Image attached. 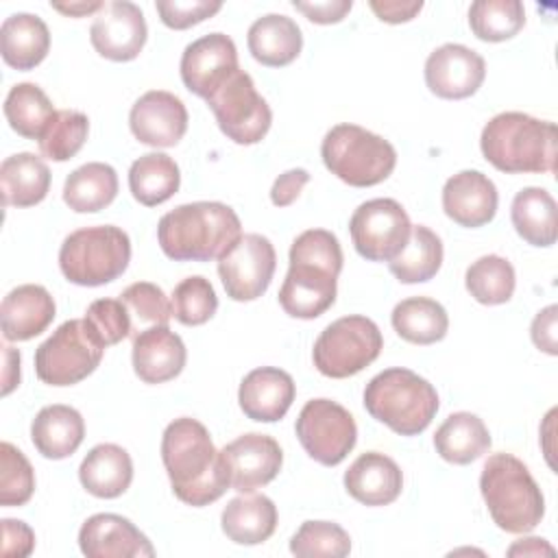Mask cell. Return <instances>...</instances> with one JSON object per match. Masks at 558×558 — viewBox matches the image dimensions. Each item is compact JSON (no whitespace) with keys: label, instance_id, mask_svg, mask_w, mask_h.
I'll return each instance as SVG.
<instances>
[{"label":"cell","instance_id":"9a60e30c","mask_svg":"<svg viewBox=\"0 0 558 558\" xmlns=\"http://www.w3.org/2000/svg\"><path fill=\"white\" fill-rule=\"evenodd\" d=\"M179 70L183 85L207 100L240 70L238 48L225 33L203 35L185 46Z\"/></svg>","mask_w":558,"mask_h":558},{"label":"cell","instance_id":"5bb4252c","mask_svg":"<svg viewBox=\"0 0 558 558\" xmlns=\"http://www.w3.org/2000/svg\"><path fill=\"white\" fill-rule=\"evenodd\" d=\"M340 270L331 264L290 257V268L279 290V305L292 318H318L336 301Z\"/></svg>","mask_w":558,"mask_h":558},{"label":"cell","instance_id":"ac0fdd59","mask_svg":"<svg viewBox=\"0 0 558 558\" xmlns=\"http://www.w3.org/2000/svg\"><path fill=\"white\" fill-rule=\"evenodd\" d=\"M231 488L238 493H253L277 477L283 464V451L272 436L244 434L220 449Z\"/></svg>","mask_w":558,"mask_h":558},{"label":"cell","instance_id":"9c48e42d","mask_svg":"<svg viewBox=\"0 0 558 558\" xmlns=\"http://www.w3.org/2000/svg\"><path fill=\"white\" fill-rule=\"evenodd\" d=\"M105 349L85 318L65 320L37 347L35 373L48 386H74L96 371Z\"/></svg>","mask_w":558,"mask_h":558},{"label":"cell","instance_id":"277c9868","mask_svg":"<svg viewBox=\"0 0 558 558\" xmlns=\"http://www.w3.org/2000/svg\"><path fill=\"white\" fill-rule=\"evenodd\" d=\"M480 490L499 530L532 532L543 514L545 499L527 466L512 453H493L482 466Z\"/></svg>","mask_w":558,"mask_h":558},{"label":"cell","instance_id":"8992f818","mask_svg":"<svg viewBox=\"0 0 558 558\" xmlns=\"http://www.w3.org/2000/svg\"><path fill=\"white\" fill-rule=\"evenodd\" d=\"M320 157L331 174L353 187L377 185L397 166V150L388 140L349 122L325 133Z\"/></svg>","mask_w":558,"mask_h":558},{"label":"cell","instance_id":"7402d4cb","mask_svg":"<svg viewBox=\"0 0 558 558\" xmlns=\"http://www.w3.org/2000/svg\"><path fill=\"white\" fill-rule=\"evenodd\" d=\"M296 388L290 373L275 366H259L244 375L238 401L251 421L275 423L286 416L294 401Z\"/></svg>","mask_w":558,"mask_h":558},{"label":"cell","instance_id":"e0dca14e","mask_svg":"<svg viewBox=\"0 0 558 558\" xmlns=\"http://www.w3.org/2000/svg\"><path fill=\"white\" fill-rule=\"evenodd\" d=\"M486 76V63L480 52L462 44H442L425 61V83L432 94L445 100L473 96Z\"/></svg>","mask_w":558,"mask_h":558},{"label":"cell","instance_id":"681fc988","mask_svg":"<svg viewBox=\"0 0 558 558\" xmlns=\"http://www.w3.org/2000/svg\"><path fill=\"white\" fill-rule=\"evenodd\" d=\"M292 7L301 11L310 22L314 24H336L344 20V15L351 11V0H314V2H301L294 0Z\"/></svg>","mask_w":558,"mask_h":558},{"label":"cell","instance_id":"bcb514c9","mask_svg":"<svg viewBox=\"0 0 558 558\" xmlns=\"http://www.w3.org/2000/svg\"><path fill=\"white\" fill-rule=\"evenodd\" d=\"M83 318L105 347L131 336V316L120 299H96Z\"/></svg>","mask_w":558,"mask_h":558},{"label":"cell","instance_id":"ba28073f","mask_svg":"<svg viewBox=\"0 0 558 558\" xmlns=\"http://www.w3.org/2000/svg\"><path fill=\"white\" fill-rule=\"evenodd\" d=\"M384 347L379 327L360 314L342 316L327 325L314 342L312 360L318 373L331 379L357 375L373 364Z\"/></svg>","mask_w":558,"mask_h":558},{"label":"cell","instance_id":"603a6c76","mask_svg":"<svg viewBox=\"0 0 558 558\" xmlns=\"http://www.w3.org/2000/svg\"><path fill=\"white\" fill-rule=\"evenodd\" d=\"M54 312V299L44 286L24 283L13 288L0 305L4 340L22 342L39 336L52 323Z\"/></svg>","mask_w":558,"mask_h":558},{"label":"cell","instance_id":"83f0119b","mask_svg":"<svg viewBox=\"0 0 558 558\" xmlns=\"http://www.w3.org/2000/svg\"><path fill=\"white\" fill-rule=\"evenodd\" d=\"M246 44L253 59L262 65L283 68L299 57L303 48V35L292 17L268 13L251 24Z\"/></svg>","mask_w":558,"mask_h":558},{"label":"cell","instance_id":"44dd1931","mask_svg":"<svg viewBox=\"0 0 558 558\" xmlns=\"http://www.w3.org/2000/svg\"><path fill=\"white\" fill-rule=\"evenodd\" d=\"M499 194L495 183L480 170H462L442 187V209L460 227H482L497 214Z\"/></svg>","mask_w":558,"mask_h":558},{"label":"cell","instance_id":"f546056e","mask_svg":"<svg viewBox=\"0 0 558 558\" xmlns=\"http://www.w3.org/2000/svg\"><path fill=\"white\" fill-rule=\"evenodd\" d=\"M222 532L238 545H259L277 530V506L266 495L233 497L220 514Z\"/></svg>","mask_w":558,"mask_h":558},{"label":"cell","instance_id":"d4e9b609","mask_svg":"<svg viewBox=\"0 0 558 558\" xmlns=\"http://www.w3.org/2000/svg\"><path fill=\"white\" fill-rule=\"evenodd\" d=\"M347 493L364 506H388L403 488L399 464L379 451H366L344 473Z\"/></svg>","mask_w":558,"mask_h":558},{"label":"cell","instance_id":"484cf974","mask_svg":"<svg viewBox=\"0 0 558 558\" xmlns=\"http://www.w3.org/2000/svg\"><path fill=\"white\" fill-rule=\"evenodd\" d=\"M85 438V421L78 410L54 403L37 412L31 423V440L35 449L48 460H63L72 456Z\"/></svg>","mask_w":558,"mask_h":558},{"label":"cell","instance_id":"2e32d148","mask_svg":"<svg viewBox=\"0 0 558 558\" xmlns=\"http://www.w3.org/2000/svg\"><path fill=\"white\" fill-rule=\"evenodd\" d=\"M146 37L144 13L129 0L105 2L89 28L94 50L109 61H133L142 52Z\"/></svg>","mask_w":558,"mask_h":558},{"label":"cell","instance_id":"4fadbf2b","mask_svg":"<svg viewBox=\"0 0 558 558\" xmlns=\"http://www.w3.org/2000/svg\"><path fill=\"white\" fill-rule=\"evenodd\" d=\"M277 253L266 235L244 233L218 259V275L225 292L233 301L259 299L275 275Z\"/></svg>","mask_w":558,"mask_h":558},{"label":"cell","instance_id":"3957f363","mask_svg":"<svg viewBox=\"0 0 558 558\" xmlns=\"http://www.w3.org/2000/svg\"><path fill=\"white\" fill-rule=\"evenodd\" d=\"M482 155L506 174L556 172V124L521 111H504L486 122L480 137Z\"/></svg>","mask_w":558,"mask_h":558},{"label":"cell","instance_id":"c3c4849f","mask_svg":"<svg viewBox=\"0 0 558 558\" xmlns=\"http://www.w3.org/2000/svg\"><path fill=\"white\" fill-rule=\"evenodd\" d=\"M2 556L24 558L35 549V532L17 519H2Z\"/></svg>","mask_w":558,"mask_h":558},{"label":"cell","instance_id":"7c38bea8","mask_svg":"<svg viewBox=\"0 0 558 558\" xmlns=\"http://www.w3.org/2000/svg\"><path fill=\"white\" fill-rule=\"evenodd\" d=\"M410 231L412 222L395 198L366 201L349 220L353 246L368 262H392L405 248Z\"/></svg>","mask_w":558,"mask_h":558},{"label":"cell","instance_id":"4316f807","mask_svg":"<svg viewBox=\"0 0 558 558\" xmlns=\"http://www.w3.org/2000/svg\"><path fill=\"white\" fill-rule=\"evenodd\" d=\"M83 488L100 499L120 497L133 482V462L126 449L113 442H102L89 449L78 466Z\"/></svg>","mask_w":558,"mask_h":558},{"label":"cell","instance_id":"f1b7e54d","mask_svg":"<svg viewBox=\"0 0 558 558\" xmlns=\"http://www.w3.org/2000/svg\"><path fill=\"white\" fill-rule=\"evenodd\" d=\"M50 50V31L46 22L33 13H13L0 26V52L7 65L15 70H33Z\"/></svg>","mask_w":558,"mask_h":558},{"label":"cell","instance_id":"f5cc1de1","mask_svg":"<svg viewBox=\"0 0 558 558\" xmlns=\"http://www.w3.org/2000/svg\"><path fill=\"white\" fill-rule=\"evenodd\" d=\"M368 7L381 22L401 24L410 22L423 9V0H371Z\"/></svg>","mask_w":558,"mask_h":558},{"label":"cell","instance_id":"60d3db41","mask_svg":"<svg viewBox=\"0 0 558 558\" xmlns=\"http://www.w3.org/2000/svg\"><path fill=\"white\" fill-rule=\"evenodd\" d=\"M120 301L131 316V333L135 336L150 327H166L172 318V303L163 290L150 281L131 283L122 290Z\"/></svg>","mask_w":558,"mask_h":558},{"label":"cell","instance_id":"f35d334b","mask_svg":"<svg viewBox=\"0 0 558 558\" xmlns=\"http://www.w3.org/2000/svg\"><path fill=\"white\" fill-rule=\"evenodd\" d=\"M464 286L469 294L482 305L508 303L517 286L514 268L501 255H482L466 268Z\"/></svg>","mask_w":558,"mask_h":558},{"label":"cell","instance_id":"d6a6232c","mask_svg":"<svg viewBox=\"0 0 558 558\" xmlns=\"http://www.w3.org/2000/svg\"><path fill=\"white\" fill-rule=\"evenodd\" d=\"M510 218L517 233L532 246H551L558 238L556 201L543 187H523L514 194Z\"/></svg>","mask_w":558,"mask_h":558},{"label":"cell","instance_id":"30bf717a","mask_svg":"<svg viewBox=\"0 0 558 558\" xmlns=\"http://www.w3.org/2000/svg\"><path fill=\"white\" fill-rule=\"evenodd\" d=\"M207 105L218 129L240 146L262 142L272 122L268 102L257 94L251 74L244 70H238L225 85H220L207 98Z\"/></svg>","mask_w":558,"mask_h":558},{"label":"cell","instance_id":"f907efd6","mask_svg":"<svg viewBox=\"0 0 558 558\" xmlns=\"http://www.w3.org/2000/svg\"><path fill=\"white\" fill-rule=\"evenodd\" d=\"M310 181V172L305 168H292L286 170L283 174H279L270 187V201L275 207H288L292 205L299 194L303 192V187Z\"/></svg>","mask_w":558,"mask_h":558},{"label":"cell","instance_id":"ee69618b","mask_svg":"<svg viewBox=\"0 0 558 558\" xmlns=\"http://www.w3.org/2000/svg\"><path fill=\"white\" fill-rule=\"evenodd\" d=\"M172 316L187 327L207 323L218 310V296L209 279L194 275L177 283L172 292Z\"/></svg>","mask_w":558,"mask_h":558},{"label":"cell","instance_id":"52a82bcc","mask_svg":"<svg viewBox=\"0 0 558 558\" xmlns=\"http://www.w3.org/2000/svg\"><path fill=\"white\" fill-rule=\"evenodd\" d=\"M131 262V240L116 225L72 231L59 248V268L70 283L105 286L118 279Z\"/></svg>","mask_w":558,"mask_h":558},{"label":"cell","instance_id":"ffe728a7","mask_svg":"<svg viewBox=\"0 0 558 558\" xmlns=\"http://www.w3.org/2000/svg\"><path fill=\"white\" fill-rule=\"evenodd\" d=\"M78 547L87 558H150L155 547L126 517L98 512L78 530Z\"/></svg>","mask_w":558,"mask_h":558},{"label":"cell","instance_id":"ab89813d","mask_svg":"<svg viewBox=\"0 0 558 558\" xmlns=\"http://www.w3.org/2000/svg\"><path fill=\"white\" fill-rule=\"evenodd\" d=\"M525 24V9L519 0H475L469 7V26L482 41H506Z\"/></svg>","mask_w":558,"mask_h":558},{"label":"cell","instance_id":"d6986e66","mask_svg":"<svg viewBox=\"0 0 558 558\" xmlns=\"http://www.w3.org/2000/svg\"><path fill=\"white\" fill-rule=\"evenodd\" d=\"M129 126L137 142L155 148H170L187 131V109L183 100L163 89L142 94L129 113Z\"/></svg>","mask_w":558,"mask_h":558},{"label":"cell","instance_id":"4dcf8cb0","mask_svg":"<svg viewBox=\"0 0 558 558\" xmlns=\"http://www.w3.org/2000/svg\"><path fill=\"white\" fill-rule=\"evenodd\" d=\"M0 185L4 207H33L50 190V170L41 157L15 153L0 166Z\"/></svg>","mask_w":558,"mask_h":558},{"label":"cell","instance_id":"836d02e7","mask_svg":"<svg viewBox=\"0 0 558 558\" xmlns=\"http://www.w3.org/2000/svg\"><path fill=\"white\" fill-rule=\"evenodd\" d=\"M118 194V174L109 163L89 161L68 174L63 201L76 214H94L113 203Z\"/></svg>","mask_w":558,"mask_h":558},{"label":"cell","instance_id":"11a10c76","mask_svg":"<svg viewBox=\"0 0 558 558\" xmlns=\"http://www.w3.org/2000/svg\"><path fill=\"white\" fill-rule=\"evenodd\" d=\"M517 554H523V556H541V554H554V547L545 543V538H521L519 543H514L510 549H508V556H517Z\"/></svg>","mask_w":558,"mask_h":558},{"label":"cell","instance_id":"7a4b0ae2","mask_svg":"<svg viewBox=\"0 0 558 558\" xmlns=\"http://www.w3.org/2000/svg\"><path fill=\"white\" fill-rule=\"evenodd\" d=\"M242 235L238 214L218 201H196L163 214L157 240L174 262L220 259Z\"/></svg>","mask_w":558,"mask_h":558},{"label":"cell","instance_id":"9f6ffc18","mask_svg":"<svg viewBox=\"0 0 558 558\" xmlns=\"http://www.w3.org/2000/svg\"><path fill=\"white\" fill-rule=\"evenodd\" d=\"M50 7L63 15H70V17H83V15H89V13H98L105 2L100 0H94V2H70V4H63V2H50Z\"/></svg>","mask_w":558,"mask_h":558},{"label":"cell","instance_id":"db71d44e","mask_svg":"<svg viewBox=\"0 0 558 558\" xmlns=\"http://www.w3.org/2000/svg\"><path fill=\"white\" fill-rule=\"evenodd\" d=\"M4 371H2V395L7 397L20 384V353L11 347H2Z\"/></svg>","mask_w":558,"mask_h":558},{"label":"cell","instance_id":"5b68a950","mask_svg":"<svg viewBox=\"0 0 558 558\" xmlns=\"http://www.w3.org/2000/svg\"><path fill=\"white\" fill-rule=\"evenodd\" d=\"M366 412L399 436H416L427 429L438 412V392L410 368H386L364 388Z\"/></svg>","mask_w":558,"mask_h":558},{"label":"cell","instance_id":"b9f144b4","mask_svg":"<svg viewBox=\"0 0 558 558\" xmlns=\"http://www.w3.org/2000/svg\"><path fill=\"white\" fill-rule=\"evenodd\" d=\"M89 133V120L74 109H61L50 120L48 129L39 137V150L52 161L72 159L85 144Z\"/></svg>","mask_w":558,"mask_h":558},{"label":"cell","instance_id":"74e56055","mask_svg":"<svg viewBox=\"0 0 558 558\" xmlns=\"http://www.w3.org/2000/svg\"><path fill=\"white\" fill-rule=\"evenodd\" d=\"M54 113L57 111L50 98L35 83H17L4 98V116L9 126L26 140L39 142Z\"/></svg>","mask_w":558,"mask_h":558},{"label":"cell","instance_id":"1f68e13d","mask_svg":"<svg viewBox=\"0 0 558 558\" xmlns=\"http://www.w3.org/2000/svg\"><path fill=\"white\" fill-rule=\"evenodd\" d=\"M436 453L451 464H469L490 449L484 421L471 412H453L434 434Z\"/></svg>","mask_w":558,"mask_h":558},{"label":"cell","instance_id":"6da1fadb","mask_svg":"<svg viewBox=\"0 0 558 558\" xmlns=\"http://www.w3.org/2000/svg\"><path fill=\"white\" fill-rule=\"evenodd\" d=\"M161 462L172 493L187 506H209L231 486L222 453L214 447L207 427L196 418L181 416L163 429Z\"/></svg>","mask_w":558,"mask_h":558},{"label":"cell","instance_id":"cb8c5ba5","mask_svg":"<svg viewBox=\"0 0 558 558\" xmlns=\"http://www.w3.org/2000/svg\"><path fill=\"white\" fill-rule=\"evenodd\" d=\"M133 371L144 384L174 379L187 360L183 340L166 327H150L133 338Z\"/></svg>","mask_w":558,"mask_h":558},{"label":"cell","instance_id":"8fae6325","mask_svg":"<svg viewBox=\"0 0 558 558\" xmlns=\"http://www.w3.org/2000/svg\"><path fill=\"white\" fill-rule=\"evenodd\" d=\"M294 429L307 456L325 466L340 464L357 440V425L351 412L331 399L307 401Z\"/></svg>","mask_w":558,"mask_h":558},{"label":"cell","instance_id":"816d5d0a","mask_svg":"<svg viewBox=\"0 0 558 558\" xmlns=\"http://www.w3.org/2000/svg\"><path fill=\"white\" fill-rule=\"evenodd\" d=\"M556 320H558V307L556 305H547L545 310H541L534 320H532V329H530V336H532V342L549 353V355H556L558 353V340H556Z\"/></svg>","mask_w":558,"mask_h":558},{"label":"cell","instance_id":"f6af8a7d","mask_svg":"<svg viewBox=\"0 0 558 558\" xmlns=\"http://www.w3.org/2000/svg\"><path fill=\"white\" fill-rule=\"evenodd\" d=\"M0 504L24 506L35 493V473L26 456L11 442L0 445Z\"/></svg>","mask_w":558,"mask_h":558},{"label":"cell","instance_id":"7bdbcfd3","mask_svg":"<svg viewBox=\"0 0 558 558\" xmlns=\"http://www.w3.org/2000/svg\"><path fill=\"white\" fill-rule=\"evenodd\" d=\"M290 551L301 558H342L351 551V538L338 523L305 521L290 538Z\"/></svg>","mask_w":558,"mask_h":558},{"label":"cell","instance_id":"d590c367","mask_svg":"<svg viewBox=\"0 0 558 558\" xmlns=\"http://www.w3.org/2000/svg\"><path fill=\"white\" fill-rule=\"evenodd\" d=\"M395 331L412 344H434L447 336L449 316L445 307L429 296H410L395 305L390 314Z\"/></svg>","mask_w":558,"mask_h":558},{"label":"cell","instance_id":"7dc6e473","mask_svg":"<svg viewBox=\"0 0 558 558\" xmlns=\"http://www.w3.org/2000/svg\"><path fill=\"white\" fill-rule=\"evenodd\" d=\"M155 9L168 28H190L222 9L220 0H157Z\"/></svg>","mask_w":558,"mask_h":558},{"label":"cell","instance_id":"8d00e7d4","mask_svg":"<svg viewBox=\"0 0 558 558\" xmlns=\"http://www.w3.org/2000/svg\"><path fill=\"white\" fill-rule=\"evenodd\" d=\"M442 266V242L425 225H412L405 248L388 262L390 272L401 283H423L436 277Z\"/></svg>","mask_w":558,"mask_h":558},{"label":"cell","instance_id":"e575fe53","mask_svg":"<svg viewBox=\"0 0 558 558\" xmlns=\"http://www.w3.org/2000/svg\"><path fill=\"white\" fill-rule=\"evenodd\" d=\"M181 172L177 161L166 153H146L131 163L129 187L137 203L157 207L179 190Z\"/></svg>","mask_w":558,"mask_h":558}]
</instances>
